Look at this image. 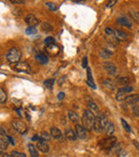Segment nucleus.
Here are the masks:
<instances>
[{"mask_svg": "<svg viewBox=\"0 0 139 157\" xmlns=\"http://www.w3.org/2000/svg\"><path fill=\"white\" fill-rule=\"evenodd\" d=\"M95 115L92 113L90 110H85L84 111L83 118H81V122H83V126L85 127L87 130H91L93 128V125L95 122Z\"/></svg>", "mask_w": 139, "mask_h": 157, "instance_id": "obj_1", "label": "nucleus"}, {"mask_svg": "<svg viewBox=\"0 0 139 157\" xmlns=\"http://www.w3.org/2000/svg\"><path fill=\"white\" fill-rule=\"evenodd\" d=\"M21 52L17 49L16 47H12L7 52V55H5L7 60L12 64H17L18 62H21Z\"/></svg>", "mask_w": 139, "mask_h": 157, "instance_id": "obj_2", "label": "nucleus"}, {"mask_svg": "<svg viewBox=\"0 0 139 157\" xmlns=\"http://www.w3.org/2000/svg\"><path fill=\"white\" fill-rule=\"evenodd\" d=\"M12 126L13 128L15 129L16 131H18L19 134L24 135L27 133V125L25 124V122H23L21 120H18V119H14L12 121Z\"/></svg>", "mask_w": 139, "mask_h": 157, "instance_id": "obj_3", "label": "nucleus"}, {"mask_svg": "<svg viewBox=\"0 0 139 157\" xmlns=\"http://www.w3.org/2000/svg\"><path fill=\"white\" fill-rule=\"evenodd\" d=\"M117 144V138L115 137H108V138L102 140L101 146L104 150H111L113 149Z\"/></svg>", "mask_w": 139, "mask_h": 157, "instance_id": "obj_4", "label": "nucleus"}, {"mask_svg": "<svg viewBox=\"0 0 139 157\" xmlns=\"http://www.w3.org/2000/svg\"><path fill=\"white\" fill-rule=\"evenodd\" d=\"M14 70L18 71V72H21V73H27V74H30L31 72V68L26 62H18L17 64L14 65Z\"/></svg>", "mask_w": 139, "mask_h": 157, "instance_id": "obj_5", "label": "nucleus"}, {"mask_svg": "<svg viewBox=\"0 0 139 157\" xmlns=\"http://www.w3.org/2000/svg\"><path fill=\"white\" fill-rule=\"evenodd\" d=\"M75 131H76V135H77L78 138L86 139V137H87V129H86L83 125L76 124L75 125Z\"/></svg>", "mask_w": 139, "mask_h": 157, "instance_id": "obj_6", "label": "nucleus"}, {"mask_svg": "<svg viewBox=\"0 0 139 157\" xmlns=\"http://www.w3.org/2000/svg\"><path fill=\"white\" fill-rule=\"evenodd\" d=\"M25 21H26V24L29 27H34L36 25H38L39 24V19L36 18L33 14L27 15V16L25 17Z\"/></svg>", "mask_w": 139, "mask_h": 157, "instance_id": "obj_7", "label": "nucleus"}, {"mask_svg": "<svg viewBox=\"0 0 139 157\" xmlns=\"http://www.w3.org/2000/svg\"><path fill=\"white\" fill-rule=\"evenodd\" d=\"M104 68L111 76H115V74H117V68L111 62H105L104 63Z\"/></svg>", "mask_w": 139, "mask_h": 157, "instance_id": "obj_8", "label": "nucleus"}, {"mask_svg": "<svg viewBox=\"0 0 139 157\" xmlns=\"http://www.w3.org/2000/svg\"><path fill=\"white\" fill-rule=\"evenodd\" d=\"M36 148L39 151H41L42 153H48L49 152V146L47 144V142H45L44 140H40L36 143Z\"/></svg>", "mask_w": 139, "mask_h": 157, "instance_id": "obj_9", "label": "nucleus"}, {"mask_svg": "<svg viewBox=\"0 0 139 157\" xmlns=\"http://www.w3.org/2000/svg\"><path fill=\"white\" fill-rule=\"evenodd\" d=\"M9 142H10L9 137L5 136V135H0V151H1V152L7 150Z\"/></svg>", "mask_w": 139, "mask_h": 157, "instance_id": "obj_10", "label": "nucleus"}, {"mask_svg": "<svg viewBox=\"0 0 139 157\" xmlns=\"http://www.w3.org/2000/svg\"><path fill=\"white\" fill-rule=\"evenodd\" d=\"M46 52H47L48 55H50V56H57V55L59 54L60 52V48L57 45H48L47 47H46Z\"/></svg>", "mask_w": 139, "mask_h": 157, "instance_id": "obj_11", "label": "nucleus"}, {"mask_svg": "<svg viewBox=\"0 0 139 157\" xmlns=\"http://www.w3.org/2000/svg\"><path fill=\"white\" fill-rule=\"evenodd\" d=\"M139 102V94H133V95H128L125 99V103L127 105H135L136 103Z\"/></svg>", "mask_w": 139, "mask_h": 157, "instance_id": "obj_12", "label": "nucleus"}, {"mask_svg": "<svg viewBox=\"0 0 139 157\" xmlns=\"http://www.w3.org/2000/svg\"><path fill=\"white\" fill-rule=\"evenodd\" d=\"M96 119L100 121V123H101L102 127L104 128V131H105V128L107 127V125H108V119H107L106 115H104V113H99V115L96 117Z\"/></svg>", "mask_w": 139, "mask_h": 157, "instance_id": "obj_13", "label": "nucleus"}, {"mask_svg": "<svg viewBox=\"0 0 139 157\" xmlns=\"http://www.w3.org/2000/svg\"><path fill=\"white\" fill-rule=\"evenodd\" d=\"M117 23H118L119 25H121V26L127 27V28H131V27H132V21H131L128 18H126V17H124V16L119 17V18L117 19Z\"/></svg>", "mask_w": 139, "mask_h": 157, "instance_id": "obj_14", "label": "nucleus"}, {"mask_svg": "<svg viewBox=\"0 0 139 157\" xmlns=\"http://www.w3.org/2000/svg\"><path fill=\"white\" fill-rule=\"evenodd\" d=\"M50 135H52V137L55 139H60L62 137L61 130L56 126H52V128H50Z\"/></svg>", "mask_w": 139, "mask_h": 157, "instance_id": "obj_15", "label": "nucleus"}, {"mask_svg": "<svg viewBox=\"0 0 139 157\" xmlns=\"http://www.w3.org/2000/svg\"><path fill=\"white\" fill-rule=\"evenodd\" d=\"M113 34H115V39L119 41H125L127 39V34L124 32V31H121V30H115V32H113Z\"/></svg>", "mask_w": 139, "mask_h": 157, "instance_id": "obj_16", "label": "nucleus"}, {"mask_svg": "<svg viewBox=\"0 0 139 157\" xmlns=\"http://www.w3.org/2000/svg\"><path fill=\"white\" fill-rule=\"evenodd\" d=\"M65 138L68 140H71V141H75L76 138H77V135H76V131L73 130V129H68L65 131Z\"/></svg>", "mask_w": 139, "mask_h": 157, "instance_id": "obj_17", "label": "nucleus"}, {"mask_svg": "<svg viewBox=\"0 0 139 157\" xmlns=\"http://www.w3.org/2000/svg\"><path fill=\"white\" fill-rule=\"evenodd\" d=\"M28 150L30 152V156L31 157H39V150L36 146L33 144H29L28 146Z\"/></svg>", "mask_w": 139, "mask_h": 157, "instance_id": "obj_18", "label": "nucleus"}, {"mask_svg": "<svg viewBox=\"0 0 139 157\" xmlns=\"http://www.w3.org/2000/svg\"><path fill=\"white\" fill-rule=\"evenodd\" d=\"M113 133H115V125H113L112 123L109 122L107 127L105 128V134H106L108 137H112Z\"/></svg>", "mask_w": 139, "mask_h": 157, "instance_id": "obj_19", "label": "nucleus"}, {"mask_svg": "<svg viewBox=\"0 0 139 157\" xmlns=\"http://www.w3.org/2000/svg\"><path fill=\"white\" fill-rule=\"evenodd\" d=\"M68 119L71 120L72 122H74V123H77L78 122V120H79V115H78L77 113L75 112V111L70 110L68 112Z\"/></svg>", "mask_w": 139, "mask_h": 157, "instance_id": "obj_20", "label": "nucleus"}, {"mask_svg": "<svg viewBox=\"0 0 139 157\" xmlns=\"http://www.w3.org/2000/svg\"><path fill=\"white\" fill-rule=\"evenodd\" d=\"M36 61H39L41 64H46L48 62L47 56H45V55L43 54H38L36 56Z\"/></svg>", "mask_w": 139, "mask_h": 157, "instance_id": "obj_21", "label": "nucleus"}, {"mask_svg": "<svg viewBox=\"0 0 139 157\" xmlns=\"http://www.w3.org/2000/svg\"><path fill=\"white\" fill-rule=\"evenodd\" d=\"M103 84L109 90H113V89H115V82H113L111 79H104L103 80Z\"/></svg>", "mask_w": 139, "mask_h": 157, "instance_id": "obj_22", "label": "nucleus"}, {"mask_svg": "<svg viewBox=\"0 0 139 157\" xmlns=\"http://www.w3.org/2000/svg\"><path fill=\"white\" fill-rule=\"evenodd\" d=\"M93 129H94V131H95V133H97V134H100V133H103V131H104V128L102 127L101 123H100V121L97 119H95L94 125H93Z\"/></svg>", "mask_w": 139, "mask_h": 157, "instance_id": "obj_23", "label": "nucleus"}, {"mask_svg": "<svg viewBox=\"0 0 139 157\" xmlns=\"http://www.w3.org/2000/svg\"><path fill=\"white\" fill-rule=\"evenodd\" d=\"M111 55H112V52H109L107 48H103V49H101V52H100V56H101L102 58H104V59L110 58Z\"/></svg>", "mask_w": 139, "mask_h": 157, "instance_id": "obj_24", "label": "nucleus"}, {"mask_svg": "<svg viewBox=\"0 0 139 157\" xmlns=\"http://www.w3.org/2000/svg\"><path fill=\"white\" fill-rule=\"evenodd\" d=\"M41 29L43 31H46V32H50V31H52V26L47 21H44V23L41 24Z\"/></svg>", "mask_w": 139, "mask_h": 157, "instance_id": "obj_25", "label": "nucleus"}, {"mask_svg": "<svg viewBox=\"0 0 139 157\" xmlns=\"http://www.w3.org/2000/svg\"><path fill=\"white\" fill-rule=\"evenodd\" d=\"M39 137H40V140H44V141H49L50 139H52V135H50V133H46V131H42V133H40Z\"/></svg>", "mask_w": 139, "mask_h": 157, "instance_id": "obj_26", "label": "nucleus"}, {"mask_svg": "<svg viewBox=\"0 0 139 157\" xmlns=\"http://www.w3.org/2000/svg\"><path fill=\"white\" fill-rule=\"evenodd\" d=\"M127 97L126 93H124V92H121L118 90V92H117V95H115V99L118 102H121V101H125V99Z\"/></svg>", "mask_w": 139, "mask_h": 157, "instance_id": "obj_27", "label": "nucleus"}, {"mask_svg": "<svg viewBox=\"0 0 139 157\" xmlns=\"http://www.w3.org/2000/svg\"><path fill=\"white\" fill-rule=\"evenodd\" d=\"M88 107H89V109H90V111H93V112H95V113H99V107H97V105L96 104L94 103V102H90L89 104H88Z\"/></svg>", "mask_w": 139, "mask_h": 157, "instance_id": "obj_28", "label": "nucleus"}, {"mask_svg": "<svg viewBox=\"0 0 139 157\" xmlns=\"http://www.w3.org/2000/svg\"><path fill=\"white\" fill-rule=\"evenodd\" d=\"M128 82H130V79L127 77H120L118 79V83L121 84V86H124V87H127Z\"/></svg>", "mask_w": 139, "mask_h": 157, "instance_id": "obj_29", "label": "nucleus"}, {"mask_svg": "<svg viewBox=\"0 0 139 157\" xmlns=\"http://www.w3.org/2000/svg\"><path fill=\"white\" fill-rule=\"evenodd\" d=\"M5 102H7V94H5V90L1 88V89H0V103L5 104Z\"/></svg>", "mask_w": 139, "mask_h": 157, "instance_id": "obj_30", "label": "nucleus"}, {"mask_svg": "<svg viewBox=\"0 0 139 157\" xmlns=\"http://www.w3.org/2000/svg\"><path fill=\"white\" fill-rule=\"evenodd\" d=\"M36 32H38V30H36V27H28V28L26 29V34H28V35L36 34Z\"/></svg>", "mask_w": 139, "mask_h": 157, "instance_id": "obj_31", "label": "nucleus"}, {"mask_svg": "<svg viewBox=\"0 0 139 157\" xmlns=\"http://www.w3.org/2000/svg\"><path fill=\"white\" fill-rule=\"evenodd\" d=\"M54 83H55L54 79H47V80H45L44 81V86L46 88H48V89H52V86H54Z\"/></svg>", "mask_w": 139, "mask_h": 157, "instance_id": "obj_32", "label": "nucleus"}, {"mask_svg": "<svg viewBox=\"0 0 139 157\" xmlns=\"http://www.w3.org/2000/svg\"><path fill=\"white\" fill-rule=\"evenodd\" d=\"M121 123H122V126L124 127V129L127 131V133H132V129H131L130 125L127 124V123H126V121H125L124 119H122V120H121Z\"/></svg>", "mask_w": 139, "mask_h": 157, "instance_id": "obj_33", "label": "nucleus"}, {"mask_svg": "<svg viewBox=\"0 0 139 157\" xmlns=\"http://www.w3.org/2000/svg\"><path fill=\"white\" fill-rule=\"evenodd\" d=\"M44 42H45V44L47 45V46L48 45H54L55 44V39L52 38V36H48V38L45 39Z\"/></svg>", "mask_w": 139, "mask_h": 157, "instance_id": "obj_34", "label": "nucleus"}, {"mask_svg": "<svg viewBox=\"0 0 139 157\" xmlns=\"http://www.w3.org/2000/svg\"><path fill=\"white\" fill-rule=\"evenodd\" d=\"M119 91H121V92H124V93H130V92H132L133 91V88L132 87H130V86H127V87H122L121 89H119Z\"/></svg>", "mask_w": 139, "mask_h": 157, "instance_id": "obj_35", "label": "nucleus"}, {"mask_svg": "<svg viewBox=\"0 0 139 157\" xmlns=\"http://www.w3.org/2000/svg\"><path fill=\"white\" fill-rule=\"evenodd\" d=\"M11 155H12V157H27L26 155L24 154V153L17 152V151H12Z\"/></svg>", "mask_w": 139, "mask_h": 157, "instance_id": "obj_36", "label": "nucleus"}, {"mask_svg": "<svg viewBox=\"0 0 139 157\" xmlns=\"http://www.w3.org/2000/svg\"><path fill=\"white\" fill-rule=\"evenodd\" d=\"M46 5H47V7L49 8L52 11H56V10L58 9V8L56 7V5H55V3H52V2H46Z\"/></svg>", "mask_w": 139, "mask_h": 157, "instance_id": "obj_37", "label": "nucleus"}, {"mask_svg": "<svg viewBox=\"0 0 139 157\" xmlns=\"http://www.w3.org/2000/svg\"><path fill=\"white\" fill-rule=\"evenodd\" d=\"M133 112L136 117L139 115V106H133Z\"/></svg>", "mask_w": 139, "mask_h": 157, "instance_id": "obj_38", "label": "nucleus"}, {"mask_svg": "<svg viewBox=\"0 0 139 157\" xmlns=\"http://www.w3.org/2000/svg\"><path fill=\"white\" fill-rule=\"evenodd\" d=\"M87 83L89 84V86L92 88V89H94V90L96 89V86H95V84L93 83V80H87Z\"/></svg>", "mask_w": 139, "mask_h": 157, "instance_id": "obj_39", "label": "nucleus"}, {"mask_svg": "<svg viewBox=\"0 0 139 157\" xmlns=\"http://www.w3.org/2000/svg\"><path fill=\"white\" fill-rule=\"evenodd\" d=\"M113 32H115V30H112L111 28H106V29H105V33H106V34H108V35H111Z\"/></svg>", "mask_w": 139, "mask_h": 157, "instance_id": "obj_40", "label": "nucleus"}, {"mask_svg": "<svg viewBox=\"0 0 139 157\" xmlns=\"http://www.w3.org/2000/svg\"><path fill=\"white\" fill-rule=\"evenodd\" d=\"M88 66V58L87 57H84L83 59V68H87Z\"/></svg>", "mask_w": 139, "mask_h": 157, "instance_id": "obj_41", "label": "nucleus"}, {"mask_svg": "<svg viewBox=\"0 0 139 157\" xmlns=\"http://www.w3.org/2000/svg\"><path fill=\"white\" fill-rule=\"evenodd\" d=\"M11 2L12 3H16V5H23V3H24V1H23V0H11Z\"/></svg>", "mask_w": 139, "mask_h": 157, "instance_id": "obj_42", "label": "nucleus"}, {"mask_svg": "<svg viewBox=\"0 0 139 157\" xmlns=\"http://www.w3.org/2000/svg\"><path fill=\"white\" fill-rule=\"evenodd\" d=\"M115 3H117V1H115V0H111V1H109V2H108V5H107V7L110 8V7H112L113 5H115Z\"/></svg>", "mask_w": 139, "mask_h": 157, "instance_id": "obj_43", "label": "nucleus"}, {"mask_svg": "<svg viewBox=\"0 0 139 157\" xmlns=\"http://www.w3.org/2000/svg\"><path fill=\"white\" fill-rule=\"evenodd\" d=\"M0 157H12V155H11V154H7V153L1 152V154H0Z\"/></svg>", "mask_w": 139, "mask_h": 157, "instance_id": "obj_44", "label": "nucleus"}, {"mask_svg": "<svg viewBox=\"0 0 139 157\" xmlns=\"http://www.w3.org/2000/svg\"><path fill=\"white\" fill-rule=\"evenodd\" d=\"M64 99V93L63 92H61V93L58 94V99H60V101H62V99Z\"/></svg>", "mask_w": 139, "mask_h": 157, "instance_id": "obj_45", "label": "nucleus"}, {"mask_svg": "<svg viewBox=\"0 0 139 157\" xmlns=\"http://www.w3.org/2000/svg\"><path fill=\"white\" fill-rule=\"evenodd\" d=\"M9 141H10V143H11V144H12V146H15L14 139H13L12 137H10V136H9Z\"/></svg>", "mask_w": 139, "mask_h": 157, "instance_id": "obj_46", "label": "nucleus"}, {"mask_svg": "<svg viewBox=\"0 0 139 157\" xmlns=\"http://www.w3.org/2000/svg\"><path fill=\"white\" fill-rule=\"evenodd\" d=\"M134 144H135V146H136V148H137V149H139L138 143H137V142H136V141H135V140H134Z\"/></svg>", "mask_w": 139, "mask_h": 157, "instance_id": "obj_47", "label": "nucleus"}]
</instances>
